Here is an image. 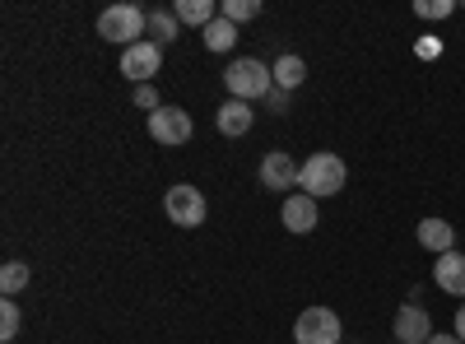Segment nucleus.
Here are the masks:
<instances>
[{
	"mask_svg": "<svg viewBox=\"0 0 465 344\" xmlns=\"http://www.w3.org/2000/svg\"><path fill=\"white\" fill-rule=\"evenodd\" d=\"M293 339L298 344H340L344 339V326H340V317L331 308H307L293 321Z\"/></svg>",
	"mask_w": 465,
	"mask_h": 344,
	"instance_id": "423d86ee",
	"label": "nucleus"
},
{
	"mask_svg": "<svg viewBox=\"0 0 465 344\" xmlns=\"http://www.w3.org/2000/svg\"><path fill=\"white\" fill-rule=\"evenodd\" d=\"M429 344H465V339H456V335H438V330H433V335H429Z\"/></svg>",
	"mask_w": 465,
	"mask_h": 344,
	"instance_id": "393cba45",
	"label": "nucleus"
},
{
	"mask_svg": "<svg viewBox=\"0 0 465 344\" xmlns=\"http://www.w3.org/2000/svg\"><path fill=\"white\" fill-rule=\"evenodd\" d=\"M223 89H228V98L265 103L270 89H275V70H270L265 61H256V56H238V61H228V70H223Z\"/></svg>",
	"mask_w": 465,
	"mask_h": 344,
	"instance_id": "f257e3e1",
	"label": "nucleus"
},
{
	"mask_svg": "<svg viewBox=\"0 0 465 344\" xmlns=\"http://www.w3.org/2000/svg\"><path fill=\"white\" fill-rule=\"evenodd\" d=\"M433 280H438L442 293L465 298V251H447V256H438V260H433Z\"/></svg>",
	"mask_w": 465,
	"mask_h": 344,
	"instance_id": "ddd939ff",
	"label": "nucleus"
},
{
	"mask_svg": "<svg viewBox=\"0 0 465 344\" xmlns=\"http://www.w3.org/2000/svg\"><path fill=\"white\" fill-rule=\"evenodd\" d=\"M344 159L340 154H326V149H317L312 159H302V172H298V186H302V196H312V201H331L344 191Z\"/></svg>",
	"mask_w": 465,
	"mask_h": 344,
	"instance_id": "f03ea898",
	"label": "nucleus"
},
{
	"mask_svg": "<svg viewBox=\"0 0 465 344\" xmlns=\"http://www.w3.org/2000/svg\"><path fill=\"white\" fill-rule=\"evenodd\" d=\"M451 335H456V339H465V302H460V308H456V321H451Z\"/></svg>",
	"mask_w": 465,
	"mask_h": 344,
	"instance_id": "b1692460",
	"label": "nucleus"
},
{
	"mask_svg": "<svg viewBox=\"0 0 465 344\" xmlns=\"http://www.w3.org/2000/svg\"><path fill=\"white\" fill-rule=\"evenodd\" d=\"M135 107L159 112V107H163V103H159V89H153V84H140V89H135Z\"/></svg>",
	"mask_w": 465,
	"mask_h": 344,
	"instance_id": "4be33fe9",
	"label": "nucleus"
},
{
	"mask_svg": "<svg viewBox=\"0 0 465 344\" xmlns=\"http://www.w3.org/2000/svg\"><path fill=\"white\" fill-rule=\"evenodd\" d=\"M201 37H205V47H210V52H219V56H223V52H232V47H238V24L219 15V19H214V24H210Z\"/></svg>",
	"mask_w": 465,
	"mask_h": 344,
	"instance_id": "dca6fc26",
	"label": "nucleus"
},
{
	"mask_svg": "<svg viewBox=\"0 0 465 344\" xmlns=\"http://www.w3.org/2000/svg\"><path fill=\"white\" fill-rule=\"evenodd\" d=\"M252 122H256V112H252V103H242V98H228V103L214 112V126H219V135H228V140L247 135Z\"/></svg>",
	"mask_w": 465,
	"mask_h": 344,
	"instance_id": "f8f14e48",
	"label": "nucleus"
},
{
	"mask_svg": "<svg viewBox=\"0 0 465 344\" xmlns=\"http://www.w3.org/2000/svg\"><path fill=\"white\" fill-rule=\"evenodd\" d=\"M140 33H149V15L140 10V5H107L103 15H98V37L103 43H116V47H135V43H144Z\"/></svg>",
	"mask_w": 465,
	"mask_h": 344,
	"instance_id": "7ed1b4c3",
	"label": "nucleus"
},
{
	"mask_svg": "<svg viewBox=\"0 0 465 344\" xmlns=\"http://www.w3.org/2000/svg\"><path fill=\"white\" fill-rule=\"evenodd\" d=\"M219 15H223V19H232V24H247V19H256V15H261V0H223Z\"/></svg>",
	"mask_w": 465,
	"mask_h": 344,
	"instance_id": "aec40b11",
	"label": "nucleus"
},
{
	"mask_svg": "<svg viewBox=\"0 0 465 344\" xmlns=\"http://www.w3.org/2000/svg\"><path fill=\"white\" fill-rule=\"evenodd\" d=\"M414 15L419 19H447V15H456V5H451V0H419Z\"/></svg>",
	"mask_w": 465,
	"mask_h": 344,
	"instance_id": "412c9836",
	"label": "nucleus"
},
{
	"mask_svg": "<svg viewBox=\"0 0 465 344\" xmlns=\"http://www.w3.org/2000/svg\"><path fill=\"white\" fill-rule=\"evenodd\" d=\"M28 280H33L28 260H5V265H0V293H5V298L24 293V289H28Z\"/></svg>",
	"mask_w": 465,
	"mask_h": 344,
	"instance_id": "a211bd4d",
	"label": "nucleus"
},
{
	"mask_svg": "<svg viewBox=\"0 0 465 344\" xmlns=\"http://www.w3.org/2000/svg\"><path fill=\"white\" fill-rule=\"evenodd\" d=\"M414 238H419V247H423V251H433V256H447V251H456V228H451L447 219H438V214L419 219Z\"/></svg>",
	"mask_w": 465,
	"mask_h": 344,
	"instance_id": "9d476101",
	"label": "nucleus"
},
{
	"mask_svg": "<svg viewBox=\"0 0 465 344\" xmlns=\"http://www.w3.org/2000/svg\"><path fill=\"white\" fill-rule=\"evenodd\" d=\"M280 223L289 228V233H312V228H317V201H312V196H302V191L284 196Z\"/></svg>",
	"mask_w": 465,
	"mask_h": 344,
	"instance_id": "9b49d317",
	"label": "nucleus"
},
{
	"mask_svg": "<svg viewBox=\"0 0 465 344\" xmlns=\"http://www.w3.org/2000/svg\"><path fill=\"white\" fill-rule=\"evenodd\" d=\"M270 70H275V89H284V93L302 89V80H307V61H302V56H289V52L270 65Z\"/></svg>",
	"mask_w": 465,
	"mask_h": 344,
	"instance_id": "2eb2a0df",
	"label": "nucleus"
},
{
	"mask_svg": "<svg viewBox=\"0 0 465 344\" xmlns=\"http://www.w3.org/2000/svg\"><path fill=\"white\" fill-rule=\"evenodd\" d=\"M391 335H396V344H429L433 321H429V312H423L419 302H405V308L396 312V321H391Z\"/></svg>",
	"mask_w": 465,
	"mask_h": 344,
	"instance_id": "1a4fd4ad",
	"label": "nucleus"
},
{
	"mask_svg": "<svg viewBox=\"0 0 465 344\" xmlns=\"http://www.w3.org/2000/svg\"><path fill=\"white\" fill-rule=\"evenodd\" d=\"M177 15L173 10H149V43L153 47H168V43H177Z\"/></svg>",
	"mask_w": 465,
	"mask_h": 344,
	"instance_id": "f3484780",
	"label": "nucleus"
},
{
	"mask_svg": "<svg viewBox=\"0 0 465 344\" xmlns=\"http://www.w3.org/2000/svg\"><path fill=\"white\" fill-rule=\"evenodd\" d=\"M19 326H24V312H19V302L15 298H5V302H0V339H15L19 335Z\"/></svg>",
	"mask_w": 465,
	"mask_h": 344,
	"instance_id": "6ab92c4d",
	"label": "nucleus"
},
{
	"mask_svg": "<svg viewBox=\"0 0 465 344\" xmlns=\"http://www.w3.org/2000/svg\"><path fill=\"white\" fill-rule=\"evenodd\" d=\"M298 172H302V163L289 154V149H270V154L261 159V186L265 191H284V196H293L289 186H298Z\"/></svg>",
	"mask_w": 465,
	"mask_h": 344,
	"instance_id": "0eeeda50",
	"label": "nucleus"
},
{
	"mask_svg": "<svg viewBox=\"0 0 465 344\" xmlns=\"http://www.w3.org/2000/svg\"><path fill=\"white\" fill-rule=\"evenodd\" d=\"M191 112H182L177 103H163L159 112H149V140L153 144H163V149H177L191 140Z\"/></svg>",
	"mask_w": 465,
	"mask_h": 344,
	"instance_id": "39448f33",
	"label": "nucleus"
},
{
	"mask_svg": "<svg viewBox=\"0 0 465 344\" xmlns=\"http://www.w3.org/2000/svg\"><path fill=\"white\" fill-rule=\"evenodd\" d=\"M265 107H270V112H289V93H284V89H270Z\"/></svg>",
	"mask_w": 465,
	"mask_h": 344,
	"instance_id": "5701e85b",
	"label": "nucleus"
},
{
	"mask_svg": "<svg viewBox=\"0 0 465 344\" xmlns=\"http://www.w3.org/2000/svg\"><path fill=\"white\" fill-rule=\"evenodd\" d=\"M163 210H168V219H173L177 228H201L205 214H210V201H205V191H201V186L177 182V186H168Z\"/></svg>",
	"mask_w": 465,
	"mask_h": 344,
	"instance_id": "20e7f679",
	"label": "nucleus"
},
{
	"mask_svg": "<svg viewBox=\"0 0 465 344\" xmlns=\"http://www.w3.org/2000/svg\"><path fill=\"white\" fill-rule=\"evenodd\" d=\"M159 65H163V47H153L149 37L122 52V74H126V80H131L135 89H140V84H149L153 74H159Z\"/></svg>",
	"mask_w": 465,
	"mask_h": 344,
	"instance_id": "6e6552de",
	"label": "nucleus"
},
{
	"mask_svg": "<svg viewBox=\"0 0 465 344\" xmlns=\"http://www.w3.org/2000/svg\"><path fill=\"white\" fill-rule=\"evenodd\" d=\"M173 15H177V24H191V28L205 33V28L219 19V5H214V0H177Z\"/></svg>",
	"mask_w": 465,
	"mask_h": 344,
	"instance_id": "4468645a",
	"label": "nucleus"
}]
</instances>
